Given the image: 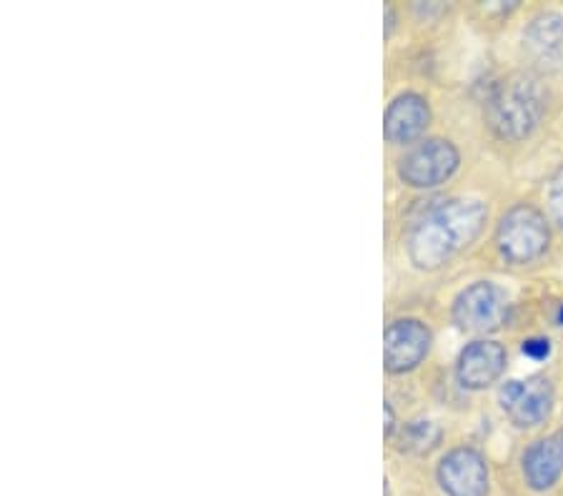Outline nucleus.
Listing matches in <instances>:
<instances>
[{"mask_svg":"<svg viewBox=\"0 0 563 496\" xmlns=\"http://www.w3.org/2000/svg\"><path fill=\"white\" fill-rule=\"evenodd\" d=\"M563 474V434L533 441L523 454V479L533 491H546Z\"/></svg>","mask_w":563,"mask_h":496,"instance_id":"obj_11","label":"nucleus"},{"mask_svg":"<svg viewBox=\"0 0 563 496\" xmlns=\"http://www.w3.org/2000/svg\"><path fill=\"white\" fill-rule=\"evenodd\" d=\"M553 389L546 376L513 379L501 389V409L521 429L543 424L551 414Z\"/></svg>","mask_w":563,"mask_h":496,"instance_id":"obj_5","label":"nucleus"},{"mask_svg":"<svg viewBox=\"0 0 563 496\" xmlns=\"http://www.w3.org/2000/svg\"><path fill=\"white\" fill-rule=\"evenodd\" d=\"M383 414H386V436H393V431H396V414H393V406L386 401V409H383Z\"/></svg>","mask_w":563,"mask_h":496,"instance_id":"obj_16","label":"nucleus"},{"mask_svg":"<svg viewBox=\"0 0 563 496\" xmlns=\"http://www.w3.org/2000/svg\"><path fill=\"white\" fill-rule=\"evenodd\" d=\"M521 351L528 356V359L543 361L548 359V354H551V341L543 339V336H531V339L523 341Z\"/></svg>","mask_w":563,"mask_h":496,"instance_id":"obj_15","label":"nucleus"},{"mask_svg":"<svg viewBox=\"0 0 563 496\" xmlns=\"http://www.w3.org/2000/svg\"><path fill=\"white\" fill-rule=\"evenodd\" d=\"M496 243L503 259L516 266H526L541 259L548 251L551 228L538 208L518 203L498 223Z\"/></svg>","mask_w":563,"mask_h":496,"instance_id":"obj_3","label":"nucleus"},{"mask_svg":"<svg viewBox=\"0 0 563 496\" xmlns=\"http://www.w3.org/2000/svg\"><path fill=\"white\" fill-rule=\"evenodd\" d=\"M526 51L538 66L558 68L563 66V16L558 13H541L528 23L523 33Z\"/></svg>","mask_w":563,"mask_h":496,"instance_id":"obj_12","label":"nucleus"},{"mask_svg":"<svg viewBox=\"0 0 563 496\" xmlns=\"http://www.w3.org/2000/svg\"><path fill=\"white\" fill-rule=\"evenodd\" d=\"M506 316L508 296L488 281L468 286L453 304V319L466 331H493L506 321Z\"/></svg>","mask_w":563,"mask_h":496,"instance_id":"obj_6","label":"nucleus"},{"mask_svg":"<svg viewBox=\"0 0 563 496\" xmlns=\"http://www.w3.org/2000/svg\"><path fill=\"white\" fill-rule=\"evenodd\" d=\"M548 208H551L558 226L563 228V166L553 173L551 183H548Z\"/></svg>","mask_w":563,"mask_h":496,"instance_id":"obj_14","label":"nucleus"},{"mask_svg":"<svg viewBox=\"0 0 563 496\" xmlns=\"http://www.w3.org/2000/svg\"><path fill=\"white\" fill-rule=\"evenodd\" d=\"M383 131H386V141L393 146H406L413 143L431 121V108H428L426 98L418 93H401L391 101L386 108V118H383Z\"/></svg>","mask_w":563,"mask_h":496,"instance_id":"obj_10","label":"nucleus"},{"mask_svg":"<svg viewBox=\"0 0 563 496\" xmlns=\"http://www.w3.org/2000/svg\"><path fill=\"white\" fill-rule=\"evenodd\" d=\"M441 441V429L433 421H408L401 426V431L396 434V444L401 451L408 454H428L431 449H436Z\"/></svg>","mask_w":563,"mask_h":496,"instance_id":"obj_13","label":"nucleus"},{"mask_svg":"<svg viewBox=\"0 0 563 496\" xmlns=\"http://www.w3.org/2000/svg\"><path fill=\"white\" fill-rule=\"evenodd\" d=\"M546 113V91L531 73H511L493 83L486 98V121L503 141L531 136Z\"/></svg>","mask_w":563,"mask_h":496,"instance_id":"obj_2","label":"nucleus"},{"mask_svg":"<svg viewBox=\"0 0 563 496\" xmlns=\"http://www.w3.org/2000/svg\"><path fill=\"white\" fill-rule=\"evenodd\" d=\"M458 151L451 141L428 138L408 148L398 161V176L413 188H433L446 183L458 168Z\"/></svg>","mask_w":563,"mask_h":496,"instance_id":"obj_4","label":"nucleus"},{"mask_svg":"<svg viewBox=\"0 0 563 496\" xmlns=\"http://www.w3.org/2000/svg\"><path fill=\"white\" fill-rule=\"evenodd\" d=\"M431 351V331L418 319H398L386 329V346L383 359L386 371L406 374L413 371Z\"/></svg>","mask_w":563,"mask_h":496,"instance_id":"obj_8","label":"nucleus"},{"mask_svg":"<svg viewBox=\"0 0 563 496\" xmlns=\"http://www.w3.org/2000/svg\"><path fill=\"white\" fill-rule=\"evenodd\" d=\"M438 484L446 496H488L486 461L471 446H458L438 464Z\"/></svg>","mask_w":563,"mask_h":496,"instance_id":"obj_7","label":"nucleus"},{"mask_svg":"<svg viewBox=\"0 0 563 496\" xmlns=\"http://www.w3.org/2000/svg\"><path fill=\"white\" fill-rule=\"evenodd\" d=\"M506 349L496 341H473L458 356L456 374L466 389H486L506 371Z\"/></svg>","mask_w":563,"mask_h":496,"instance_id":"obj_9","label":"nucleus"},{"mask_svg":"<svg viewBox=\"0 0 563 496\" xmlns=\"http://www.w3.org/2000/svg\"><path fill=\"white\" fill-rule=\"evenodd\" d=\"M486 218V206L476 198L431 203L408 228V259L421 271L441 269L481 236Z\"/></svg>","mask_w":563,"mask_h":496,"instance_id":"obj_1","label":"nucleus"}]
</instances>
